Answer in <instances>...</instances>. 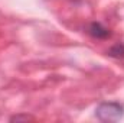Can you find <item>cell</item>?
Masks as SVG:
<instances>
[{"label": "cell", "instance_id": "cell-1", "mask_svg": "<svg viewBox=\"0 0 124 123\" xmlns=\"http://www.w3.org/2000/svg\"><path fill=\"white\" fill-rule=\"evenodd\" d=\"M124 114V107L118 103H101L97 109H95V116L100 120L104 122H116L120 120Z\"/></svg>", "mask_w": 124, "mask_h": 123}, {"label": "cell", "instance_id": "cell-2", "mask_svg": "<svg viewBox=\"0 0 124 123\" xmlns=\"http://www.w3.org/2000/svg\"><path fill=\"white\" fill-rule=\"evenodd\" d=\"M88 31H90V33L93 35L94 38H97V39H104V38L110 36V31H108L107 28H104V26H102L101 23H98V22H93V23L90 25Z\"/></svg>", "mask_w": 124, "mask_h": 123}, {"label": "cell", "instance_id": "cell-3", "mask_svg": "<svg viewBox=\"0 0 124 123\" xmlns=\"http://www.w3.org/2000/svg\"><path fill=\"white\" fill-rule=\"evenodd\" d=\"M110 55H113V57H123L124 55V45H116V46H113L111 49H110Z\"/></svg>", "mask_w": 124, "mask_h": 123}]
</instances>
